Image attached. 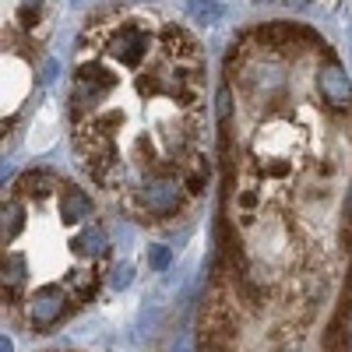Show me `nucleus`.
<instances>
[{
    "label": "nucleus",
    "mask_w": 352,
    "mask_h": 352,
    "mask_svg": "<svg viewBox=\"0 0 352 352\" xmlns=\"http://www.w3.org/2000/svg\"><path fill=\"white\" fill-rule=\"evenodd\" d=\"M109 232L74 180L28 169L4 194V314L25 335H53L96 300Z\"/></svg>",
    "instance_id": "nucleus-2"
},
{
    "label": "nucleus",
    "mask_w": 352,
    "mask_h": 352,
    "mask_svg": "<svg viewBox=\"0 0 352 352\" xmlns=\"http://www.w3.org/2000/svg\"><path fill=\"white\" fill-rule=\"evenodd\" d=\"M46 352H74V349H46Z\"/></svg>",
    "instance_id": "nucleus-3"
},
{
    "label": "nucleus",
    "mask_w": 352,
    "mask_h": 352,
    "mask_svg": "<svg viewBox=\"0 0 352 352\" xmlns=\"http://www.w3.org/2000/svg\"><path fill=\"white\" fill-rule=\"evenodd\" d=\"M74 152L138 222L190 212L208 187L204 56L187 28L148 11L88 21L71 71Z\"/></svg>",
    "instance_id": "nucleus-1"
}]
</instances>
